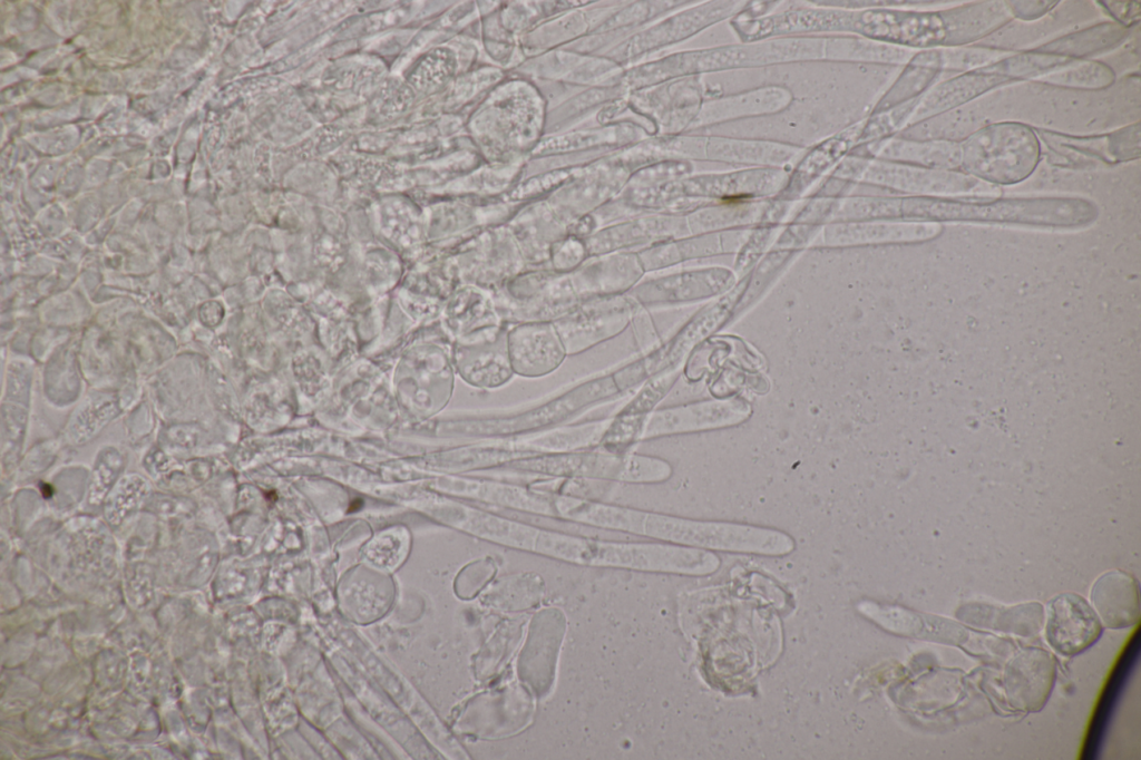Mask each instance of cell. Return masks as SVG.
<instances>
[{
  "mask_svg": "<svg viewBox=\"0 0 1141 760\" xmlns=\"http://www.w3.org/2000/svg\"><path fill=\"white\" fill-rule=\"evenodd\" d=\"M898 213L921 222H963L1040 228H1080L1098 220L1099 207L1080 196L993 199L919 196L899 202Z\"/></svg>",
  "mask_w": 1141,
  "mask_h": 760,
  "instance_id": "obj_1",
  "label": "cell"
},
{
  "mask_svg": "<svg viewBox=\"0 0 1141 760\" xmlns=\"http://www.w3.org/2000/svg\"><path fill=\"white\" fill-rule=\"evenodd\" d=\"M647 379L642 359L586 380L525 411L477 418L462 423V432L485 438H508L562 425L579 412L618 398Z\"/></svg>",
  "mask_w": 1141,
  "mask_h": 760,
  "instance_id": "obj_2",
  "label": "cell"
},
{
  "mask_svg": "<svg viewBox=\"0 0 1141 760\" xmlns=\"http://www.w3.org/2000/svg\"><path fill=\"white\" fill-rule=\"evenodd\" d=\"M557 558L575 564L705 576L720 557L712 550L673 543H624L563 534Z\"/></svg>",
  "mask_w": 1141,
  "mask_h": 760,
  "instance_id": "obj_3",
  "label": "cell"
},
{
  "mask_svg": "<svg viewBox=\"0 0 1141 760\" xmlns=\"http://www.w3.org/2000/svg\"><path fill=\"white\" fill-rule=\"evenodd\" d=\"M958 145V170L998 187L1028 178L1042 155L1034 128L1020 121L988 124Z\"/></svg>",
  "mask_w": 1141,
  "mask_h": 760,
  "instance_id": "obj_4",
  "label": "cell"
},
{
  "mask_svg": "<svg viewBox=\"0 0 1141 760\" xmlns=\"http://www.w3.org/2000/svg\"><path fill=\"white\" fill-rule=\"evenodd\" d=\"M498 470L554 479H587L625 484H661L673 475L672 465L657 456L614 452L599 447L514 460Z\"/></svg>",
  "mask_w": 1141,
  "mask_h": 760,
  "instance_id": "obj_5",
  "label": "cell"
},
{
  "mask_svg": "<svg viewBox=\"0 0 1141 760\" xmlns=\"http://www.w3.org/2000/svg\"><path fill=\"white\" fill-rule=\"evenodd\" d=\"M643 513L638 535L667 543L765 556L788 555L796 547L789 534L774 528Z\"/></svg>",
  "mask_w": 1141,
  "mask_h": 760,
  "instance_id": "obj_6",
  "label": "cell"
},
{
  "mask_svg": "<svg viewBox=\"0 0 1141 760\" xmlns=\"http://www.w3.org/2000/svg\"><path fill=\"white\" fill-rule=\"evenodd\" d=\"M1050 72L1047 60L1034 49L969 69L934 86L921 100L920 118H933L1012 82L1041 78Z\"/></svg>",
  "mask_w": 1141,
  "mask_h": 760,
  "instance_id": "obj_7",
  "label": "cell"
},
{
  "mask_svg": "<svg viewBox=\"0 0 1141 760\" xmlns=\"http://www.w3.org/2000/svg\"><path fill=\"white\" fill-rule=\"evenodd\" d=\"M1051 163L1061 167L1090 168L1137 160L1141 156L1140 121L1120 129L1090 136L1034 128Z\"/></svg>",
  "mask_w": 1141,
  "mask_h": 760,
  "instance_id": "obj_8",
  "label": "cell"
},
{
  "mask_svg": "<svg viewBox=\"0 0 1141 760\" xmlns=\"http://www.w3.org/2000/svg\"><path fill=\"white\" fill-rule=\"evenodd\" d=\"M638 306L627 293L597 296L581 301L553 323L567 355H575L621 334Z\"/></svg>",
  "mask_w": 1141,
  "mask_h": 760,
  "instance_id": "obj_9",
  "label": "cell"
},
{
  "mask_svg": "<svg viewBox=\"0 0 1141 760\" xmlns=\"http://www.w3.org/2000/svg\"><path fill=\"white\" fill-rule=\"evenodd\" d=\"M750 412L748 403L737 398L654 409L646 417L641 441L735 426Z\"/></svg>",
  "mask_w": 1141,
  "mask_h": 760,
  "instance_id": "obj_10",
  "label": "cell"
},
{
  "mask_svg": "<svg viewBox=\"0 0 1141 760\" xmlns=\"http://www.w3.org/2000/svg\"><path fill=\"white\" fill-rule=\"evenodd\" d=\"M1045 639L1054 652L1072 657L1091 647L1104 626L1092 605L1076 593H1061L1049 601Z\"/></svg>",
  "mask_w": 1141,
  "mask_h": 760,
  "instance_id": "obj_11",
  "label": "cell"
},
{
  "mask_svg": "<svg viewBox=\"0 0 1141 760\" xmlns=\"http://www.w3.org/2000/svg\"><path fill=\"white\" fill-rule=\"evenodd\" d=\"M1056 678V660L1049 651L1028 647L1006 664L1003 686L1008 703L1018 711H1040L1049 700Z\"/></svg>",
  "mask_w": 1141,
  "mask_h": 760,
  "instance_id": "obj_12",
  "label": "cell"
},
{
  "mask_svg": "<svg viewBox=\"0 0 1141 760\" xmlns=\"http://www.w3.org/2000/svg\"><path fill=\"white\" fill-rule=\"evenodd\" d=\"M507 348L515 374L539 378L554 372L567 357L553 322H524L507 330Z\"/></svg>",
  "mask_w": 1141,
  "mask_h": 760,
  "instance_id": "obj_13",
  "label": "cell"
},
{
  "mask_svg": "<svg viewBox=\"0 0 1141 760\" xmlns=\"http://www.w3.org/2000/svg\"><path fill=\"white\" fill-rule=\"evenodd\" d=\"M645 271L637 254H605L570 272L577 296L583 300L625 294L641 282Z\"/></svg>",
  "mask_w": 1141,
  "mask_h": 760,
  "instance_id": "obj_14",
  "label": "cell"
},
{
  "mask_svg": "<svg viewBox=\"0 0 1141 760\" xmlns=\"http://www.w3.org/2000/svg\"><path fill=\"white\" fill-rule=\"evenodd\" d=\"M1090 601L1108 629H1128L1139 621V584L1127 572L1114 569L1102 574L1092 585Z\"/></svg>",
  "mask_w": 1141,
  "mask_h": 760,
  "instance_id": "obj_15",
  "label": "cell"
},
{
  "mask_svg": "<svg viewBox=\"0 0 1141 760\" xmlns=\"http://www.w3.org/2000/svg\"><path fill=\"white\" fill-rule=\"evenodd\" d=\"M507 330L495 338L465 342L460 347L458 364L469 383L496 389L510 381L515 373L508 354Z\"/></svg>",
  "mask_w": 1141,
  "mask_h": 760,
  "instance_id": "obj_16",
  "label": "cell"
},
{
  "mask_svg": "<svg viewBox=\"0 0 1141 760\" xmlns=\"http://www.w3.org/2000/svg\"><path fill=\"white\" fill-rule=\"evenodd\" d=\"M1130 32L1131 29L1114 21L1100 22L1059 37L1036 48L1071 65L1074 61L1086 60L1119 47Z\"/></svg>",
  "mask_w": 1141,
  "mask_h": 760,
  "instance_id": "obj_17",
  "label": "cell"
},
{
  "mask_svg": "<svg viewBox=\"0 0 1141 760\" xmlns=\"http://www.w3.org/2000/svg\"><path fill=\"white\" fill-rule=\"evenodd\" d=\"M958 614H962V618L966 622L975 625H986L996 631L1021 635L1036 633L1044 621V611L1038 603L1021 604L1003 610L988 605H968L962 607Z\"/></svg>",
  "mask_w": 1141,
  "mask_h": 760,
  "instance_id": "obj_18",
  "label": "cell"
},
{
  "mask_svg": "<svg viewBox=\"0 0 1141 760\" xmlns=\"http://www.w3.org/2000/svg\"><path fill=\"white\" fill-rule=\"evenodd\" d=\"M1036 80L1061 88L1099 90L1115 81V72L1101 61L1086 59L1074 61Z\"/></svg>",
  "mask_w": 1141,
  "mask_h": 760,
  "instance_id": "obj_19",
  "label": "cell"
},
{
  "mask_svg": "<svg viewBox=\"0 0 1141 760\" xmlns=\"http://www.w3.org/2000/svg\"><path fill=\"white\" fill-rule=\"evenodd\" d=\"M646 417L618 411L611 420L597 447L614 451L627 452L641 441Z\"/></svg>",
  "mask_w": 1141,
  "mask_h": 760,
  "instance_id": "obj_20",
  "label": "cell"
},
{
  "mask_svg": "<svg viewBox=\"0 0 1141 760\" xmlns=\"http://www.w3.org/2000/svg\"><path fill=\"white\" fill-rule=\"evenodd\" d=\"M588 256L586 244L570 237L557 244L550 253V264L554 272L570 273L578 269Z\"/></svg>",
  "mask_w": 1141,
  "mask_h": 760,
  "instance_id": "obj_21",
  "label": "cell"
},
{
  "mask_svg": "<svg viewBox=\"0 0 1141 760\" xmlns=\"http://www.w3.org/2000/svg\"><path fill=\"white\" fill-rule=\"evenodd\" d=\"M1100 8L1108 13L1114 22L1131 29L1138 25L1141 18L1139 1H1096Z\"/></svg>",
  "mask_w": 1141,
  "mask_h": 760,
  "instance_id": "obj_22",
  "label": "cell"
},
{
  "mask_svg": "<svg viewBox=\"0 0 1141 760\" xmlns=\"http://www.w3.org/2000/svg\"><path fill=\"white\" fill-rule=\"evenodd\" d=\"M1005 3L1013 19L1031 21L1047 14L1060 1H1005Z\"/></svg>",
  "mask_w": 1141,
  "mask_h": 760,
  "instance_id": "obj_23",
  "label": "cell"
}]
</instances>
